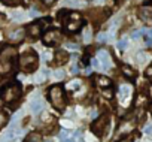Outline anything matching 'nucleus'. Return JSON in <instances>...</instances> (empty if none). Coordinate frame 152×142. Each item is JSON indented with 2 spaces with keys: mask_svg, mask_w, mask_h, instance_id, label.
Returning <instances> with one entry per match:
<instances>
[{
  "mask_svg": "<svg viewBox=\"0 0 152 142\" xmlns=\"http://www.w3.org/2000/svg\"><path fill=\"white\" fill-rule=\"evenodd\" d=\"M69 2H75V0H69Z\"/></svg>",
  "mask_w": 152,
  "mask_h": 142,
  "instance_id": "obj_46",
  "label": "nucleus"
},
{
  "mask_svg": "<svg viewBox=\"0 0 152 142\" xmlns=\"http://www.w3.org/2000/svg\"><path fill=\"white\" fill-rule=\"evenodd\" d=\"M24 142H42V136H40V133H37V132H31V133H28V135L26 136Z\"/></svg>",
  "mask_w": 152,
  "mask_h": 142,
  "instance_id": "obj_15",
  "label": "nucleus"
},
{
  "mask_svg": "<svg viewBox=\"0 0 152 142\" xmlns=\"http://www.w3.org/2000/svg\"><path fill=\"white\" fill-rule=\"evenodd\" d=\"M64 26L69 32H76V30H79L81 26H82V20H81V15L78 12H70L67 15V18L64 20Z\"/></svg>",
  "mask_w": 152,
  "mask_h": 142,
  "instance_id": "obj_5",
  "label": "nucleus"
},
{
  "mask_svg": "<svg viewBox=\"0 0 152 142\" xmlns=\"http://www.w3.org/2000/svg\"><path fill=\"white\" fill-rule=\"evenodd\" d=\"M49 100L54 105V108L57 109H64L66 106V97H64V90L61 88V85H52L49 88Z\"/></svg>",
  "mask_w": 152,
  "mask_h": 142,
  "instance_id": "obj_4",
  "label": "nucleus"
},
{
  "mask_svg": "<svg viewBox=\"0 0 152 142\" xmlns=\"http://www.w3.org/2000/svg\"><path fill=\"white\" fill-rule=\"evenodd\" d=\"M146 58H148V55H146L145 52H139V54H137V61H139V63L146 61Z\"/></svg>",
  "mask_w": 152,
  "mask_h": 142,
  "instance_id": "obj_23",
  "label": "nucleus"
},
{
  "mask_svg": "<svg viewBox=\"0 0 152 142\" xmlns=\"http://www.w3.org/2000/svg\"><path fill=\"white\" fill-rule=\"evenodd\" d=\"M121 70H122V74L127 77V78H133L136 74H134V70L130 67V66H127V64H124L122 67H121Z\"/></svg>",
  "mask_w": 152,
  "mask_h": 142,
  "instance_id": "obj_18",
  "label": "nucleus"
},
{
  "mask_svg": "<svg viewBox=\"0 0 152 142\" xmlns=\"http://www.w3.org/2000/svg\"><path fill=\"white\" fill-rule=\"evenodd\" d=\"M45 142H54V141H51V139H46V141H45Z\"/></svg>",
  "mask_w": 152,
  "mask_h": 142,
  "instance_id": "obj_45",
  "label": "nucleus"
},
{
  "mask_svg": "<svg viewBox=\"0 0 152 142\" xmlns=\"http://www.w3.org/2000/svg\"><path fill=\"white\" fill-rule=\"evenodd\" d=\"M51 20H48V18H45V20H40L39 23H33V24H30L28 27H27V33L30 35V36H39L40 35V30H42V26L43 24H48Z\"/></svg>",
  "mask_w": 152,
  "mask_h": 142,
  "instance_id": "obj_9",
  "label": "nucleus"
},
{
  "mask_svg": "<svg viewBox=\"0 0 152 142\" xmlns=\"http://www.w3.org/2000/svg\"><path fill=\"white\" fill-rule=\"evenodd\" d=\"M64 142H75V139H70V138H67V139H66Z\"/></svg>",
  "mask_w": 152,
  "mask_h": 142,
  "instance_id": "obj_43",
  "label": "nucleus"
},
{
  "mask_svg": "<svg viewBox=\"0 0 152 142\" xmlns=\"http://www.w3.org/2000/svg\"><path fill=\"white\" fill-rule=\"evenodd\" d=\"M78 70H79L78 66H73V67H72V74H78Z\"/></svg>",
  "mask_w": 152,
  "mask_h": 142,
  "instance_id": "obj_39",
  "label": "nucleus"
},
{
  "mask_svg": "<svg viewBox=\"0 0 152 142\" xmlns=\"http://www.w3.org/2000/svg\"><path fill=\"white\" fill-rule=\"evenodd\" d=\"M20 96H21V87H20L18 82H9L2 88V91H0V97L8 103L15 102Z\"/></svg>",
  "mask_w": 152,
  "mask_h": 142,
  "instance_id": "obj_2",
  "label": "nucleus"
},
{
  "mask_svg": "<svg viewBox=\"0 0 152 142\" xmlns=\"http://www.w3.org/2000/svg\"><path fill=\"white\" fill-rule=\"evenodd\" d=\"M90 15H91V17H93L96 21H99V23H100V21L104 18V14H103L100 9H93V11L90 12Z\"/></svg>",
  "mask_w": 152,
  "mask_h": 142,
  "instance_id": "obj_17",
  "label": "nucleus"
},
{
  "mask_svg": "<svg viewBox=\"0 0 152 142\" xmlns=\"http://www.w3.org/2000/svg\"><path fill=\"white\" fill-rule=\"evenodd\" d=\"M133 141H134L133 136L128 135V136H125V138H122V139H119V141H116V142H133Z\"/></svg>",
  "mask_w": 152,
  "mask_h": 142,
  "instance_id": "obj_27",
  "label": "nucleus"
},
{
  "mask_svg": "<svg viewBox=\"0 0 152 142\" xmlns=\"http://www.w3.org/2000/svg\"><path fill=\"white\" fill-rule=\"evenodd\" d=\"M40 121L42 123H52L54 121V115L49 114V112H43L42 117H40Z\"/></svg>",
  "mask_w": 152,
  "mask_h": 142,
  "instance_id": "obj_20",
  "label": "nucleus"
},
{
  "mask_svg": "<svg viewBox=\"0 0 152 142\" xmlns=\"http://www.w3.org/2000/svg\"><path fill=\"white\" fill-rule=\"evenodd\" d=\"M103 96H104V97H109V99H110V97L113 96V93H112L110 90H104V91H103Z\"/></svg>",
  "mask_w": 152,
  "mask_h": 142,
  "instance_id": "obj_32",
  "label": "nucleus"
},
{
  "mask_svg": "<svg viewBox=\"0 0 152 142\" xmlns=\"http://www.w3.org/2000/svg\"><path fill=\"white\" fill-rule=\"evenodd\" d=\"M97 40H100V42H104V40H106V35H104V33H100V35H97Z\"/></svg>",
  "mask_w": 152,
  "mask_h": 142,
  "instance_id": "obj_31",
  "label": "nucleus"
},
{
  "mask_svg": "<svg viewBox=\"0 0 152 142\" xmlns=\"http://www.w3.org/2000/svg\"><path fill=\"white\" fill-rule=\"evenodd\" d=\"M107 124H109V115L104 114L100 118H97V121L93 124V127H91L93 129V133L97 135V136H102L104 133V130L107 129Z\"/></svg>",
  "mask_w": 152,
  "mask_h": 142,
  "instance_id": "obj_6",
  "label": "nucleus"
},
{
  "mask_svg": "<svg viewBox=\"0 0 152 142\" xmlns=\"http://www.w3.org/2000/svg\"><path fill=\"white\" fill-rule=\"evenodd\" d=\"M6 36H8V40H9V42L18 43V42H21V40L24 39V29L18 27V29H15V30H11Z\"/></svg>",
  "mask_w": 152,
  "mask_h": 142,
  "instance_id": "obj_11",
  "label": "nucleus"
},
{
  "mask_svg": "<svg viewBox=\"0 0 152 142\" xmlns=\"http://www.w3.org/2000/svg\"><path fill=\"white\" fill-rule=\"evenodd\" d=\"M36 81H37V82H43V81H45V74H39V75L36 77Z\"/></svg>",
  "mask_w": 152,
  "mask_h": 142,
  "instance_id": "obj_30",
  "label": "nucleus"
},
{
  "mask_svg": "<svg viewBox=\"0 0 152 142\" xmlns=\"http://www.w3.org/2000/svg\"><path fill=\"white\" fill-rule=\"evenodd\" d=\"M51 57H52V55H51L49 52H45V54H43V60H45V61H49Z\"/></svg>",
  "mask_w": 152,
  "mask_h": 142,
  "instance_id": "obj_37",
  "label": "nucleus"
},
{
  "mask_svg": "<svg viewBox=\"0 0 152 142\" xmlns=\"http://www.w3.org/2000/svg\"><path fill=\"white\" fill-rule=\"evenodd\" d=\"M148 5H152V0H149V2H146Z\"/></svg>",
  "mask_w": 152,
  "mask_h": 142,
  "instance_id": "obj_44",
  "label": "nucleus"
},
{
  "mask_svg": "<svg viewBox=\"0 0 152 142\" xmlns=\"http://www.w3.org/2000/svg\"><path fill=\"white\" fill-rule=\"evenodd\" d=\"M40 2H42L43 5H46V6H49V5H52V3H55V0H40Z\"/></svg>",
  "mask_w": 152,
  "mask_h": 142,
  "instance_id": "obj_34",
  "label": "nucleus"
},
{
  "mask_svg": "<svg viewBox=\"0 0 152 142\" xmlns=\"http://www.w3.org/2000/svg\"><path fill=\"white\" fill-rule=\"evenodd\" d=\"M15 57V48L5 46L0 54V74H8L12 69V61Z\"/></svg>",
  "mask_w": 152,
  "mask_h": 142,
  "instance_id": "obj_1",
  "label": "nucleus"
},
{
  "mask_svg": "<svg viewBox=\"0 0 152 142\" xmlns=\"http://www.w3.org/2000/svg\"><path fill=\"white\" fill-rule=\"evenodd\" d=\"M145 133L146 135H152V126H146L145 127Z\"/></svg>",
  "mask_w": 152,
  "mask_h": 142,
  "instance_id": "obj_35",
  "label": "nucleus"
},
{
  "mask_svg": "<svg viewBox=\"0 0 152 142\" xmlns=\"http://www.w3.org/2000/svg\"><path fill=\"white\" fill-rule=\"evenodd\" d=\"M67 46H69L70 49H76V48H78V45H75V43H69Z\"/></svg>",
  "mask_w": 152,
  "mask_h": 142,
  "instance_id": "obj_40",
  "label": "nucleus"
},
{
  "mask_svg": "<svg viewBox=\"0 0 152 142\" xmlns=\"http://www.w3.org/2000/svg\"><path fill=\"white\" fill-rule=\"evenodd\" d=\"M12 138H15V132H14V129L9 130V132L5 135V141H12Z\"/></svg>",
  "mask_w": 152,
  "mask_h": 142,
  "instance_id": "obj_24",
  "label": "nucleus"
},
{
  "mask_svg": "<svg viewBox=\"0 0 152 142\" xmlns=\"http://www.w3.org/2000/svg\"><path fill=\"white\" fill-rule=\"evenodd\" d=\"M6 123H8V115H6V112H5V111L0 109V129H2Z\"/></svg>",
  "mask_w": 152,
  "mask_h": 142,
  "instance_id": "obj_21",
  "label": "nucleus"
},
{
  "mask_svg": "<svg viewBox=\"0 0 152 142\" xmlns=\"http://www.w3.org/2000/svg\"><path fill=\"white\" fill-rule=\"evenodd\" d=\"M91 63H93V66H94V67H97V69L100 67V61H99V60H96V58H94Z\"/></svg>",
  "mask_w": 152,
  "mask_h": 142,
  "instance_id": "obj_38",
  "label": "nucleus"
},
{
  "mask_svg": "<svg viewBox=\"0 0 152 142\" xmlns=\"http://www.w3.org/2000/svg\"><path fill=\"white\" fill-rule=\"evenodd\" d=\"M81 85H82V81L81 79H73V82H69L67 84V90H73L75 91V90H78Z\"/></svg>",
  "mask_w": 152,
  "mask_h": 142,
  "instance_id": "obj_19",
  "label": "nucleus"
},
{
  "mask_svg": "<svg viewBox=\"0 0 152 142\" xmlns=\"http://www.w3.org/2000/svg\"><path fill=\"white\" fill-rule=\"evenodd\" d=\"M42 108H43V102H42L40 99H39V100L34 99V100L31 102V111H33V112H40Z\"/></svg>",
  "mask_w": 152,
  "mask_h": 142,
  "instance_id": "obj_16",
  "label": "nucleus"
},
{
  "mask_svg": "<svg viewBox=\"0 0 152 142\" xmlns=\"http://www.w3.org/2000/svg\"><path fill=\"white\" fill-rule=\"evenodd\" d=\"M84 39H85L87 42L91 39V32H90V30H87V32H85V35H84Z\"/></svg>",
  "mask_w": 152,
  "mask_h": 142,
  "instance_id": "obj_33",
  "label": "nucleus"
},
{
  "mask_svg": "<svg viewBox=\"0 0 152 142\" xmlns=\"http://www.w3.org/2000/svg\"><path fill=\"white\" fill-rule=\"evenodd\" d=\"M131 96H133V87L131 85H121L119 87V102L122 103V106H127L128 102L131 100Z\"/></svg>",
  "mask_w": 152,
  "mask_h": 142,
  "instance_id": "obj_8",
  "label": "nucleus"
},
{
  "mask_svg": "<svg viewBox=\"0 0 152 142\" xmlns=\"http://www.w3.org/2000/svg\"><path fill=\"white\" fill-rule=\"evenodd\" d=\"M145 77H146L148 79H151V81H152V66H149V67L145 70Z\"/></svg>",
  "mask_w": 152,
  "mask_h": 142,
  "instance_id": "obj_26",
  "label": "nucleus"
},
{
  "mask_svg": "<svg viewBox=\"0 0 152 142\" xmlns=\"http://www.w3.org/2000/svg\"><path fill=\"white\" fill-rule=\"evenodd\" d=\"M3 21H5V18H3V15H0V26L3 24Z\"/></svg>",
  "mask_w": 152,
  "mask_h": 142,
  "instance_id": "obj_41",
  "label": "nucleus"
},
{
  "mask_svg": "<svg viewBox=\"0 0 152 142\" xmlns=\"http://www.w3.org/2000/svg\"><path fill=\"white\" fill-rule=\"evenodd\" d=\"M54 57H55V58H54V61H52V64H54V66H61V64L67 63V60H69V54H67L64 49L57 51Z\"/></svg>",
  "mask_w": 152,
  "mask_h": 142,
  "instance_id": "obj_12",
  "label": "nucleus"
},
{
  "mask_svg": "<svg viewBox=\"0 0 152 142\" xmlns=\"http://www.w3.org/2000/svg\"><path fill=\"white\" fill-rule=\"evenodd\" d=\"M148 36H149V39H152V30H149V32H148Z\"/></svg>",
  "mask_w": 152,
  "mask_h": 142,
  "instance_id": "obj_42",
  "label": "nucleus"
},
{
  "mask_svg": "<svg viewBox=\"0 0 152 142\" xmlns=\"http://www.w3.org/2000/svg\"><path fill=\"white\" fill-rule=\"evenodd\" d=\"M127 43H128V40H127V39H122V40L118 42V48H119V49H125V48H127Z\"/></svg>",
  "mask_w": 152,
  "mask_h": 142,
  "instance_id": "obj_25",
  "label": "nucleus"
},
{
  "mask_svg": "<svg viewBox=\"0 0 152 142\" xmlns=\"http://www.w3.org/2000/svg\"><path fill=\"white\" fill-rule=\"evenodd\" d=\"M0 2L8 5V6H18V5H21L23 0H0Z\"/></svg>",
  "mask_w": 152,
  "mask_h": 142,
  "instance_id": "obj_22",
  "label": "nucleus"
},
{
  "mask_svg": "<svg viewBox=\"0 0 152 142\" xmlns=\"http://www.w3.org/2000/svg\"><path fill=\"white\" fill-rule=\"evenodd\" d=\"M20 66L26 72H33L37 69V55L34 51H26L20 57Z\"/></svg>",
  "mask_w": 152,
  "mask_h": 142,
  "instance_id": "obj_3",
  "label": "nucleus"
},
{
  "mask_svg": "<svg viewBox=\"0 0 152 142\" xmlns=\"http://www.w3.org/2000/svg\"><path fill=\"white\" fill-rule=\"evenodd\" d=\"M96 84L102 88H109L112 85V81L107 78V77H97L96 78Z\"/></svg>",
  "mask_w": 152,
  "mask_h": 142,
  "instance_id": "obj_14",
  "label": "nucleus"
},
{
  "mask_svg": "<svg viewBox=\"0 0 152 142\" xmlns=\"http://www.w3.org/2000/svg\"><path fill=\"white\" fill-rule=\"evenodd\" d=\"M55 77L58 79H63L64 78V72H63V70H55Z\"/></svg>",
  "mask_w": 152,
  "mask_h": 142,
  "instance_id": "obj_29",
  "label": "nucleus"
},
{
  "mask_svg": "<svg viewBox=\"0 0 152 142\" xmlns=\"http://www.w3.org/2000/svg\"><path fill=\"white\" fill-rule=\"evenodd\" d=\"M67 135H69V133H67V132H66V130H61V132H60V135H58V136H60V139H61V141H63V142H64V141H66V139H67Z\"/></svg>",
  "mask_w": 152,
  "mask_h": 142,
  "instance_id": "obj_28",
  "label": "nucleus"
},
{
  "mask_svg": "<svg viewBox=\"0 0 152 142\" xmlns=\"http://www.w3.org/2000/svg\"><path fill=\"white\" fill-rule=\"evenodd\" d=\"M61 33L58 32V30H48L45 35H43V42L46 43V45H51V46H54V45H58L60 42H61Z\"/></svg>",
  "mask_w": 152,
  "mask_h": 142,
  "instance_id": "obj_7",
  "label": "nucleus"
},
{
  "mask_svg": "<svg viewBox=\"0 0 152 142\" xmlns=\"http://www.w3.org/2000/svg\"><path fill=\"white\" fill-rule=\"evenodd\" d=\"M139 18H140L142 21H145V23L151 21V18H152V11H151L148 6L140 8V9H139Z\"/></svg>",
  "mask_w": 152,
  "mask_h": 142,
  "instance_id": "obj_13",
  "label": "nucleus"
},
{
  "mask_svg": "<svg viewBox=\"0 0 152 142\" xmlns=\"http://www.w3.org/2000/svg\"><path fill=\"white\" fill-rule=\"evenodd\" d=\"M97 55H99V61H100L102 67H103V69H106V70H109V67L112 66L110 54H109L106 49H100V51L97 52Z\"/></svg>",
  "mask_w": 152,
  "mask_h": 142,
  "instance_id": "obj_10",
  "label": "nucleus"
},
{
  "mask_svg": "<svg viewBox=\"0 0 152 142\" xmlns=\"http://www.w3.org/2000/svg\"><path fill=\"white\" fill-rule=\"evenodd\" d=\"M142 33H143L142 30H139V32H134V33H133V38H134V39H137V38H140V36H142Z\"/></svg>",
  "mask_w": 152,
  "mask_h": 142,
  "instance_id": "obj_36",
  "label": "nucleus"
}]
</instances>
